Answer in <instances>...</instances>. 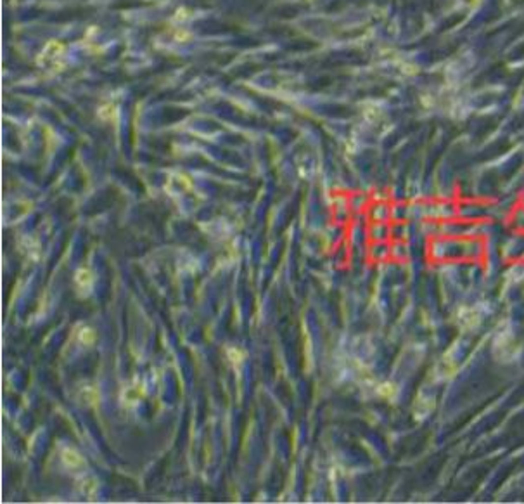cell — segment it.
<instances>
[{
    "label": "cell",
    "instance_id": "6da1fadb",
    "mask_svg": "<svg viewBox=\"0 0 524 504\" xmlns=\"http://www.w3.org/2000/svg\"><path fill=\"white\" fill-rule=\"evenodd\" d=\"M76 283L80 284V288H90L92 286V274L88 270H78L76 274Z\"/></svg>",
    "mask_w": 524,
    "mask_h": 504
},
{
    "label": "cell",
    "instance_id": "7a4b0ae2",
    "mask_svg": "<svg viewBox=\"0 0 524 504\" xmlns=\"http://www.w3.org/2000/svg\"><path fill=\"white\" fill-rule=\"evenodd\" d=\"M80 338H82L83 343H92L93 338H95V335H93V331L90 328H85L83 329V333L80 335Z\"/></svg>",
    "mask_w": 524,
    "mask_h": 504
},
{
    "label": "cell",
    "instance_id": "3957f363",
    "mask_svg": "<svg viewBox=\"0 0 524 504\" xmlns=\"http://www.w3.org/2000/svg\"><path fill=\"white\" fill-rule=\"evenodd\" d=\"M229 357H230V360H233V362H241L242 357H244V353H242L241 350H237V348H230L229 350Z\"/></svg>",
    "mask_w": 524,
    "mask_h": 504
}]
</instances>
